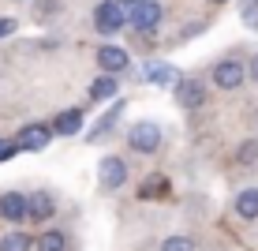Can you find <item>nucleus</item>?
Listing matches in <instances>:
<instances>
[{
    "mask_svg": "<svg viewBox=\"0 0 258 251\" xmlns=\"http://www.w3.org/2000/svg\"><path fill=\"white\" fill-rule=\"evenodd\" d=\"M94 30L97 34H116L123 30V8L116 0H101V4L94 8Z\"/></svg>",
    "mask_w": 258,
    "mask_h": 251,
    "instance_id": "f257e3e1",
    "label": "nucleus"
},
{
    "mask_svg": "<svg viewBox=\"0 0 258 251\" xmlns=\"http://www.w3.org/2000/svg\"><path fill=\"white\" fill-rule=\"evenodd\" d=\"M127 142L139 150V154H154V150L161 146V128L150 124V120H142V124H135V128L127 131Z\"/></svg>",
    "mask_w": 258,
    "mask_h": 251,
    "instance_id": "f03ea898",
    "label": "nucleus"
},
{
    "mask_svg": "<svg viewBox=\"0 0 258 251\" xmlns=\"http://www.w3.org/2000/svg\"><path fill=\"white\" fill-rule=\"evenodd\" d=\"M123 19H131L142 34H150L157 23H161V4H157V0H142V4L131 8V12H123Z\"/></svg>",
    "mask_w": 258,
    "mask_h": 251,
    "instance_id": "7ed1b4c3",
    "label": "nucleus"
},
{
    "mask_svg": "<svg viewBox=\"0 0 258 251\" xmlns=\"http://www.w3.org/2000/svg\"><path fill=\"white\" fill-rule=\"evenodd\" d=\"M213 86H221V90L243 86V64H239V60H221V64L213 68Z\"/></svg>",
    "mask_w": 258,
    "mask_h": 251,
    "instance_id": "20e7f679",
    "label": "nucleus"
},
{
    "mask_svg": "<svg viewBox=\"0 0 258 251\" xmlns=\"http://www.w3.org/2000/svg\"><path fill=\"white\" fill-rule=\"evenodd\" d=\"M49 139H52V131L45 124H30V128H23L19 139H12V142H15V150H45Z\"/></svg>",
    "mask_w": 258,
    "mask_h": 251,
    "instance_id": "39448f33",
    "label": "nucleus"
},
{
    "mask_svg": "<svg viewBox=\"0 0 258 251\" xmlns=\"http://www.w3.org/2000/svg\"><path fill=\"white\" fill-rule=\"evenodd\" d=\"M97 176H101V187H123V180H127V165H123L120 158H105L101 169H97Z\"/></svg>",
    "mask_w": 258,
    "mask_h": 251,
    "instance_id": "423d86ee",
    "label": "nucleus"
},
{
    "mask_svg": "<svg viewBox=\"0 0 258 251\" xmlns=\"http://www.w3.org/2000/svg\"><path fill=\"white\" fill-rule=\"evenodd\" d=\"M176 102H180L183 109H199V105L206 102V86L195 83V79H183V83H176Z\"/></svg>",
    "mask_w": 258,
    "mask_h": 251,
    "instance_id": "0eeeda50",
    "label": "nucleus"
},
{
    "mask_svg": "<svg viewBox=\"0 0 258 251\" xmlns=\"http://www.w3.org/2000/svg\"><path fill=\"white\" fill-rule=\"evenodd\" d=\"M52 214H56V206H52V195L34 191L30 199H26V218H34V221H49Z\"/></svg>",
    "mask_w": 258,
    "mask_h": 251,
    "instance_id": "6e6552de",
    "label": "nucleus"
},
{
    "mask_svg": "<svg viewBox=\"0 0 258 251\" xmlns=\"http://www.w3.org/2000/svg\"><path fill=\"white\" fill-rule=\"evenodd\" d=\"M97 64L105 68V75H116V71L127 68V53L116 45H105V49H97Z\"/></svg>",
    "mask_w": 258,
    "mask_h": 251,
    "instance_id": "1a4fd4ad",
    "label": "nucleus"
},
{
    "mask_svg": "<svg viewBox=\"0 0 258 251\" xmlns=\"http://www.w3.org/2000/svg\"><path fill=\"white\" fill-rule=\"evenodd\" d=\"M146 79L157 83V86H172V83H180V71H176L172 64H165V60H150L146 64Z\"/></svg>",
    "mask_w": 258,
    "mask_h": 251,
    "instance_id": "9d476101",
    "label": "nucleus"
},
{
    "mask_svg": "<svg viewBox=\"0 0 258 251\" xmlns=\"http://www.w3.org/2000/svg\"><path fill=\"white\" fill-rule=\"evenodd\" d=\"M0 218H8V221H23V218H26V195L8 191L4 199H0Z\"/></svg>",
    "mask_w": 258,
    "mask_h": 251,
    "instance_id": "9b49d317",
    "label": "nucleus"
},
{
    "mask_svg": "<svg viewBox=\"0 0 258 251\" xmlns=\"http://www.w3.org/2000/svg\"><path fill=\"white\" fill-rule=\"evenodd\" d=\"M79 128H83V113H79V109H68V113L56 116V124H52L49 131H56V135H75Z\"/></svg>",
    "mask_w": 258,
    "mask_h": 251,
    "instance_id": "f8f14e48",
    "label": "nucleus"
},
{
    "mask_svg": "<svg viewBox=\"0 0 258 251\" xmlns=\"http://www.w3.org/2000/svg\"><path fill=\"white\" fill-rule=\"evenodd\" d=\"M236 214H239V218H247V221L258 218V191H254V187H251V191H243V195L236 199Z\"/></svg>",
    "mask_w": 258,
    "mask_h": 251,
    "instance_id": "ddd939ff",
    "label": "nucleus"
},
{
    "mask_svg": "<svg viewBox=\"0 0 258 251\" xmlns=\"http://www.w3.org/2000/svg\"><path fill=\"white\" fill-rule=\"evenodd\" d=\"M112 94H116V79L112 75H101V79L90 83V97L94 102H105V97H112Z\"/></svg>",
    "mask_w": 258,
    "mask_h": 251,
    "instance_id": "4468645a",
    "label": "nucleus"
},
{
    "mask_svg": "<svg viewBox=\"0 0 258 251\" xmlns=\"http://www.w3.org/2000/svg\"><path fill=\"white\" fill-rule=\"evenodd\" d=\"M30 247H34V236H26V232H8L0 240V251H30Z\"/></svg>",
    "mask_w": 258,
    "mask_h": 251,
    "instance_id": "2eb2a0df",
    "label": "nucleus"
},
{
    "mask_svg": "<svg viewBox=\"0 0 258 251\" xmlns=\"http://www.w3.org/2000/svg\"><path fill=\"white\" fill-rule=\"evenodd\" d=\"M34 247L38 251H64V232H56V229L41 232V236L34 240Z\"/></svg>",
    "mask_w": 258,
    "mask_h": 251,
    "instance_id": "dca6fc26",
    "label": "nucleus"
},
{
    "mask_svg": "<svg viewBox=\"0 0 258 251\" xmlns=\"http://www.w3.org/2000/svg\"><path fill=\"white\" fill-rule=\"evenodd\" d=\"M123 109H127V102H116V105H112V109L101 116V124L94 128V135H105V131H109L112 124H116V116H123Z\"/></svg>",
    "mask_w": 258,
    "mask_h": 251,
    "instance_id": "f3484780",
    "label": "nucleus"
},
{
    "mask_svg": "<svg viewBox=\"0 0 258 251\" xmlns=\"http://www.w3.org/2000/svg\"><path fill=\"white\" fill-rule=\"evenodd\" d=\"M161 251H195V244H191V236H168Z\"/></svg>",
    "mask_w": 258,
    "mask_h": 251,
    "instance_id": "a211bd4d",
    "label": "nucleus"
},
{
    "mask_svg": "<svg viewBox=\"0 0 258 251\" xmlns=\"http://www.w3.org/2000/svg\"><path fill=\"white\" fill-rule=\"evenodd\" d=\"M239 161H243V165L258 161V142H243V146H239Z\"/></svg>",
    "mask_w": 258,
    "mask_h": 251,
    "instance_id": "6ab92c4d",
    "label": "nucleus"
},
{
    "mask_svg": "<svg viewBox=\"0 0 258 251\" xmlns=\"http://www.w3.org/2000/svg\"><path fill=\"white\" fill-rule=\"evenodd\" d=\"M12 154H15V142L12 139H0V161H8Z\"/></svg>",
    "mask_w": 258,
    "mask_h": 251,
    "instance_id": "aec40b11",
    "label": "nucleus"
},
{
    "mask_svg": "<svg viewBox=\"0 0 258 251\" xmlns=\"http://www.w3.org/2000/svg\"><path fill=\"white\" fill-rule=\"evenodd\" d=\"M239 15H243L247 26H254V30H258V8H251V12H239Z\"/></svg>",
    "mask_w": 258,
    "mask_h": 251,
    "instance_id": "412c9836",
    "label": "nucleus"
},
{
    "mask_svg": "<svg viewBox=\"0 0 258 251\" xmlns=\"http://www.w3.org/2000/svg\"><path fill=\"white\" fill-rule=\"evenodd\" d=\"M12 30H15V19H0V38H8Z\"/></svg>",
    "mask_w": 258,
    "mask_h": 251,
    "instance_id": "4be33fe9",
    "label": "nucleus"
},
{
    "mask_svg": "<svg viewBox=\"0 0 258 251\" xmlns=\"http://www.w3.org/2000/svg\"><path fill=\"white\" fill-rule=\"evenodd\" d=\"M116 4L123 8V12H131V8H135V4H142V0H116Z\"/></svg>",
    "mask_w": 258,
    "mask_h": 251,
    "instance_id": "5701e85b",
    "label": "nucleus"
},
{
    "mask_svg": "<svg viewBox=\"0 0 258 251\" xmlns=\"http://www.w3.org/2000/svg\"><path fill=\"white\" fill-rule=\"evenodd\" d=\"M56 8V0H41V12H52Z\"/></svg>",
    "mask_w": 258,
    "mask_h": 251,
    "instance_id": "b1692460",
    "label": "nucleus"
},
{
    "mask_svg": "<svg viewBox=\"0 0 258 251\" xmlns=\"http://www.w3.org/2000/svg\"><path fill=\"white\" fill-rule=\"evenodd\" d=\"M251 79H258V57L251 60Z\"/></svg>",
    "mask_w": 258,
    "mask_h": 251,
    "instance_id": "393cba45",
    "label": "nucleus"
},
{
    "mask_svg": "<svg viewBox=\"0 0 258 251\" xmlns=\"http://www.w3.org/2000/svg\"><path fill=\"white\" fill-rule=\"evenodd\" d=\"M213 4H225V0H213Z\"/></svg>",
    "mask_w": 258,
    "mask_h": 251,
    "instance_id": "a878e982",
    "label": "nucleus"
}]
</instances>
